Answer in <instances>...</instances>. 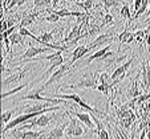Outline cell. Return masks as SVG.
Instances as JSON below:
<instances>
[{
	"label": "cell",
	"mask_w": 150,
	"mask_h": 139,
	"mask_svg": "<svg viewBox=\"0 0 150 139\" xmlns=\"http://www.w3.org/2000/svg\"><path fill=\"white\" fill-rule=\"evenodd\" d=\"M133 60H134V57H130L129 61H126L125 64H122V65H120L118 68L114 69L113 73L110 74V79H118V81H122V79L126 77V70L130 68Z\"/></svg>",
	"instance_id": "obj_7"
},
{
	"label": "cell",
	"mask_w": 150,
	"mask_h": 139,
	"mask_svg": "<svg viewBox=\"0 0 150 139\" xmlns=\"http://www.w3.org/2000/svg\"><path fill=\"white\" fill-rule=\"evenodd\" d=\"M114 39H116V37H114L113 31L108 32V33H104V34H100V36L94 40L93 43H91L88 45L89 52H91L92 49L100 48V46H102V45H110V43H112V41H114Z\"/></svg>",
	"instance_id": "obj_5"
},
{
	"label": "cell",
	"mask_w": 150,
	"mask_h": 139,
	"mask_svg": "<svg viewBox=\"0 0 150 139\" xmlns=\"http://www.w3.org/2000/svg\"><path fill=\"white\" fill-rule=\"evenodd\" d=\"M68 113L71 114V115H74L80 121V122H82L84 125H86V127H88V128L93 130L94 123H93V119H92L91 114H88V113H79V111H68Z\"/></svg>",
	"instance_id": "obj_11"
},
{
	"label": "cell",
	"mask_w": 150,
	"mask_h": 139,
	"mask_svg": "<svg viewBox=\"0 0 150 139\" xmlns=\"http://www.w3.org/2000/svg\"><path fill=\"white\" fill-rule=\"evenodd\" d=\"M114 23L113 20V16L110 13L106 12V15H104V19H102V23H101V27H106V25H112Z\"/></svg>",
	"instance_id": "obj_28"
},
{
	"label": "cell",
	"mask_w": 150,
	"mask_h": 139,
	"mask_svg": "<svg viewBox=\"0 0 150 139\" xmlns=\"http://www.w3.org/2000/svg\"><path fill=\"white\" fill-rule=\"evenodd\" d=\"M35 8H42V7L53 6V0H35L33 1Z\"/></svg>",
	"instance_id": "obj_25"
},
{
	"label": "cell",
	"mask_w": 150,
	"mask_h": 139,
	"mask_svg": "<svg viewBox=\"0 0 150 139\" xmlns=\"http://www.w3.org/2000/svg\"><path fill=\"white\" fill-rule=\"evenodd\" d=\"M147 15H149V17H150V9H149V13H147Z\"/></svg>",
	"instance_id": "obj_35"
},
{
	"label": "cell",
	"mask_w": 150,
	"mask_h": 139,
	"mask_svg": "<svg viewBox=\"0 0 150 139\" xmlns=\"http://www.w3.org/2000/svg\"><path fill=\"white\" fill-rule=\"evenodd\" d=\"M72 66H73V64H72L71 61H68L67 64H62V65L60 66V68H57L56 70H54V73L51 76V78H49L48 81H47V82L44 84V85H42V88L47 89V88H49L51 85H53L54 82H59L60 79H61L62 77L65 76V74L68 73L69 70H71Z\"/></svg>",
	"instance_id": "obj_3"
},
{
	"label": "cell",
	"mask_w": 150,
	"mask_h": 139,
	"mask_svg": "<svg viewBox=\"0 0 150 139\" xmlns=\"http://www.w3.org/2000/svg\"><path fill=\"white\" fill-rule=\"evenodd\" d=\"M27 86H28V84H23V85L17 86V88L12 89V90H9V91H3V94H1V99H6L7 97L12 95V94H15V93H19L20 90H23V89H24V88H27Z\"/></svg>",
	"instance_id": "obj_23"
},
{
	"label": "cell",
	"mask_w": 150,
	"mask_h": 139,
	"mask_svg": "<svg viewBox=\"0 0 150 139\" xmlns=\"http://www.w3.org/2000/svg\"><path fill=\"white\" fill-rule=\"evenodd\" d=\"M59 1H60V0H53V7H56L57 4H59Z\"/></svg>",
	"instance_id": "obj_32"
},
{
	"label": "cell",
	"mask_w": 150,
	"mask_h": 139,
	"mask_svg": "<svg viewBox=\"0 0 150 139\" xmlns=\"http://www.w3.org/2000/svg\"><path fill=\"white\" fill-rule=\"evenodd\" d=\"M109 51H110V45H108V46H104V48H102V49H98V51H97L96 53H93V54H92V56H89L88 58L85 60V61L81 64V65L79 66V68H81V66H84V65H89V64H91V62H93L94 60H100V58H101V57H104V56H105V53H108Z\"/></svg>",
	"instance_id": "obj_12"
},
{
	"label": "cell",
	"mask_w": 150,
	"mask_h": 139,
	"mask_svg": "<svg viewBox=\"0 0 150 139\" xmlns=\"http://www.w3.org/2000/svg\"><path fill=\"white\" fill-rule=\"evenodd\" d=\"M54 118H57L54 114H53V115L41 114V115H39L37 118H35L32 122L21 125L20 130H32V128H36V127H45V126H48L49 123L52 122V119H54Z\"/></svg>",
	"instance_id": "obj_2"
},
{
	"label": "cell",
	"mask_w": 150,
	"mask_h": 139,
	"mask_svg": "<svg viewBox=\"0 0 150 139\" xmlns=\"http://www.w3.org/2000/svg\"><path fill=\"white\" fill-rule=\"evenodd\" d=\"M146 139H150V136H147V135H146Z\"/></svg>",
	"instance_id": "obj_34"
},
{
	"label": "cell",
	"mask_w": 150,
	"mask_h": 139,
	"mask_svg": "<svg viewBox=\"0 0 150 139\" xmlns=\"http://www.w3.org/2000/svg\"><path fill=\"white\" fill-rule=\"evenodd\" d=\"M98 76L100 74L97 72H92V73H88L82 76V78H80L79 82L73 84V85H68V88L71 89H97V86L100 85L98 82Z\"/></svg>",
	"instance_id": "obj_1"
},
{
	"label": "cell",
	"mask_w": 150,
	"mask_h": 139,
	"mask_svg": "<svg viewBox=\"0 0 150 139\" xmlns=\"http://www.w3.org/2000/svg\"><path fill=\"white\" fill-rule=\"evenodd\" d=\"M9 41H11V45H23L24 44V36L20 33L13 32L12 34H9Z\"/></svg>",
	"instance_id": "obj_20"
},
{
	"label": "cell",
	"mask_w": 150,
	"mask_h": 139,
	"mask_svg": "<svg viewBox=\"0 0 150 139\" xmlns=\"http://www.w3.org/2000/svg\"><path fill=\"white\" fill-rule=\"evenodd\" d=\"M133 119H130V118H125V119H120V125L121 126H124L126 130H129V128L132 127V125H133Z\"/></svg>",
	"instance_id": "obj_30"
},
{
	"label": "cell",
	"mask_w": 150,
	"mask_h": 139,
	"mask_svg": "<svg viewBox=\"0 0 150 139\" xmlns=\"http://www.w3.org/2000/svg\"><path fill=\"white\" fill-rule=\"evenodd\" d=\"M120 15H121L122 19H126L127 21H129V24H130L133 17H132V15H130V9H129V6H127V4H124V6H122L121 11H120Z\"/></svg>",
	"instance_id": "obj_22"
},
{
	"label": "cell",
	"mask_w": 150,
	"mask_h": 139,
	"mask_svg": "<svg viewBox=\"0 0 150 139\" xmlns=\"http://www.w3.org/2000/svg\"><path fill=\"white\" fill-rule=\"evenodd\" d=\"M86 53H89V49L88 46H85V45H79L76 49L73 51V53H72V58L69 60L72 64H74L77 61V60H80L81 57H84Z\"/></svg>",
	"instance_id": "obj_16"
},
{
	"label": "cell",
	"mask_w": 150,
	"mask_h": 139,
	"mask_svg": "<svg viewBox=\"0 0 150 139\" xmlns=\"http://www.w3.org/2000/svg\"><path fill=\"white\" fill-rule=\"evenodd\" d=\"M102 4H104L105 11L108 12L109 9L118 7L120 4H121V1H120V0H102Z\"/></svg>",
	"instance_id": "obj_21"
},
{
	"label": "cell",
	"mask_w": 150,
	"mask_h": 139,
	"mask_svg": "<svg viewBox=\"0 0 150 139\" xmlns=\"http://www.w3.org/2000/svg\"><path fill=\"white\" fill-rule=\"evenodd\" d=\"M110 81V76L108 72H101L98 76V82L100 84H108Z\"/></svg>",
	"instance_id": "obj_29"
},
{
	"label": "cell",
	"mask_w": 150,
	"mask_h": 139,
	"mask_svg": "<svg viewBox=\"0 0 150 139\" xmlns=\"http://www.w3.org/2000/svg\"><path fill=\"white\" fill-rule=\"evenodd\" d=\"M51 48H37V46H29L28 49L25 51V53H23L21 56H20V64H25L27 61H33L35 57L37 56V54H41V53H45V52H48Z\"/></svg>",
	"instance_id": "obj_6"
},
{
	"label": "cell",
	"mask_w": 150,
	"mask_h": 139,
	"mask_svg": "<svg viewBox=\"0 0 150 139\" xmlns=\"http://www.w3.org/2000/svg\"><path fill=\"white\" fill-rule=\"evenodd\" d=\"M137 78H139V73L137 74V77L132 81V85H130V88H129V90H127V97H130V98H137V97L141 95V90H139V88H138V81H137Z\"/></svg>",
	"instance_id": "obj_17"
},
{
	"label": "cell",
	"mask_w": 150,
	"mask_h": 139,
	"mask_svg": "<svg viewBox=\"0 0 150 139\" xmlns=\"http://www.w3.org/2000/svg\"><path fill=\"white\" fill-rule=\"evenodd\" d=\"M149 3H150V0H144V1H142L141 8H139L138 11H137L136 13H134V16H133V19H132V20H137V19H138V17L141 16V15L147 9V6H149Z\"/></svg>",
	"instance_id": "obj_24"
},
{
	"label": "cell",
	"mask_w": 150,
	"mask_h": 139,
	"mask_svg": "<svg viewBox=\"0 0 150 139\" xmlns=\"http://www.w3.org/2000/svg\"><path fill=\"white\" fill-rule=\"evenodd\" d=\"M142 1H144V0H134V11H136V12L141 8Z\"/></svg>",
	"instance_id": "obj_31"
},
{
	"label": "cell",
	"mask_w": 150,
	"mask_h": 139,
	"mask_svg": "<svg viewBox=\"0 0 150 139\" xmlns=\"http://www.w3.org/2000/svg\"><path fill=\"white\" fill-rule=\"evenodd\" d=\"M40 15V12H32V13H24L23 16H21V20H20V24L19 27H28L31 25V24L35 23V20H36V17Z\"/></svg>",
	"instance_id": "obj_15"
},
{
	"label": "cell",
	"mask_w": 150,
	"mask_h": 139,
	"mask_svg": "<svg viewBox=\"0 0 150 139\" xmlns=\"http://www.w3.org/2000/svg\"><path fill=\"white\" fill-rule=\"evenodd\" d=\"M117 40H118L120 44H130L136 40V36H134V33H132L127 28H125L124 31L117 36Z\"/></svg>",
	"instance_id": "obj_14"
},
{
	"label": "cell",
	"mask_w": 150,
	"mask_h": 139,
	"mask_svg": "<svg viewBox=\"0 0 150 139\" xmlns=\"http://www.w3.org/2000/svg\"><path fill=\"white\" fill-rule=\"evenodd\" d=\"M28 70H29V69H25V70L17 72V73L12 74V76H9V77H6V78L3 79V82H1V88L6 89L7 86L9 85V84H13V82H17V81H20V79H21L24 76H25V73H27Z\"/></svg>",
	"instance_id": "obj_13"
},
{
	"label": "cell",
	"mask_w": 150,
	"mask_h": 139,
	"mask_svg": "<svg viewBox=\"0 0 150 139\" xmlns=\"http://www.w3.org/2000/svg\"><path fill=\"white\" fill-rule=\"evenodd\" d=\"M79 121H76V118H69V123H68V126H67V128H65V135L68 136V138H71V136H74L76 135V128H77V126H79Z\"/></svg>",
	"instance_id": "obj_18"
},
{
	"label": "cell",
	"mask_w": 150,
	"mask_h": 139,
	"mask_svg": "<svg viewBox=\"0 0 150 139\" xmlns=\"http://www.w3.org/2000/svg\"><path fill=\"white\" fill-rule=\"evenodd\" d=\"M77 6L81 7V8H84L85 11H86V13H88V11H91L92 8H93V0H84V1H77Z\"/></svg>",
	"instance_id": "obj_26"
},
{
	"label": "cell",
	"mask_w": 150,
	"mask_h": 139,
	"mask_svg": "<svg viewBox=\"0 0 150 139\" xmlns=\"http://www.w3.org/2000/svg\"><path fill=\"white\" fill-rule=\"evenodd\" d=\"M65 1H69V3H77L79 0H65Z\"/></svg>",
	"instance_id": "obj_33"
},
{
	"label": "cell",
	"mask_w": 150,
	"mask_h": 139,
	"mask_svg": "<svg viewBox=\"0 0 150 139\" xmlns=\"http://www.w3.org/2000/svg\"><path fill=\"white\" fill-rule=\"evenodd\" d=\"M44 90H45V89L42 88V86H40V88H37V89H32V90H29L24 97H21V98H19V99L20 101H39V102H47L45 97L40 95V93Z\"/></svg>",
	"instance_id": "obj_9"
},
{
	"label": "cell",
	"mask_w": 150,
	"mask_h": 139,
	"mask_svg": "<svg viewBox=\"0 0 150 139\" xmlns=\"http://www.w3.org/2000/svg\"><path fill=\"white\" fill-rule=\"evenodd\" d=\"M45 134L42 131H29V130H12L11 138L15 139H42Z\"/></svg>",
	"instance_id": "obj_4"
},
{
	"label": "cell",
	"mask_w": 150,
	"mask_h": 139,
	"mask_svg": "<svg viewBox=\"0 0 150 139\" xmlns=\"http://www.w3.org/2000/svg\"><path fill=\"white\" fill-rule=\"evenodd\" d=\"M20 109H13V110H7V111H4L3 114H1V123H3V127L7 125V123L11 121V118L15 115V114L19 111Z\"/></svg>",
	"instance_id": "obj_19"
},
{
	"label": "cell",
	"mask_w": 150,
	"mask_h": 139,
	"mask_svg": "<svg viewBox=\"0 0 150 139\" xmlns=\"http://www.w3.org/2000/svg\"><path fill=\"white\" fill-rule=\"evenodd\" d=\"M141 76H142V89L147 91L150 89V62L145 60L141 64Z\"/></svg>",
	"instance_id": "obj_8"
},
{
	"label": "cell",
	"mask_w": 150,
	"mask_h": 139,
	"mask_svg": "<svg viewBox=\"0 0 150 139\" xmlns=\"http://www.w3.org/2000/svg\"><path fill=\"white\" fill-rule=\"evenodd\" d=\"M65 123H61V125L56 126L54 128H52L48 134L44 135L42 139H64V134H65V128H67Z\"/></svg>",
	"instance_id": "obj_10"
},
{
	"label": "cell",
	"mask_w": 150,
	"mask_h": 139,
	"mask_svg": "<svg viewBox=\"0 0 150 139\" xmlns=\"http://www.w3.org/2000/svg\"><path fill=\"white\" fill-rule=\"evenodd\" d=\"M48 12H51V15H49V16H47L45 19H44L45 21H49V23H57V21L61 19V17L56 13V11H51V9H48Z\"/></svg>",
	"instance_id": "obj_27"
}]
</instances>
